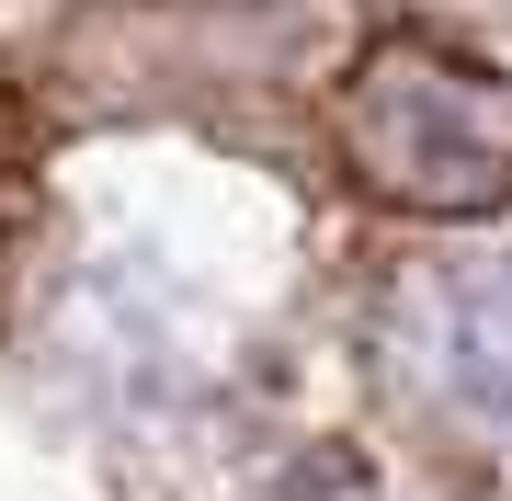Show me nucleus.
Segmentation results:
<instances>
[{
  "instance_id": "nucleus-1",
  "label": "nucleus",
  "mask_w": 512,
  "mask_h": 501,
  "mask_svg": "<svg viewBox=\"0 0 512 501\" xmlns=\"http://www.w3.org/2000/svg\"><path fill=\"white\" fill-rule=\"evenodd\" d=\"M330 149L399 217L467 228L512 205V69L433 35H376L330 80Z\"/></svg>"
},
{
  "instance_id": "nucleus-2",
  "label": "nucleus",
  "mask_w": 512,
  "mask_h": 501,
  "mask_svg": "<svg viewBox=\"0 0 512 501\" xmlns=\"http://www.w3.org/2000/svg\"><path fill=\"white\" fill-rule=\"evenodd\" d=\"M410 331H421V365L433 388L467 410V422L512 433V251L490 262H456L410 297Z\"/></svg>"
}]
</instances>
